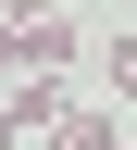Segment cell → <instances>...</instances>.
Segmentation results:
<instances>
[{
    "instance_id": "obj_1",
    "label": "cell",
    "mask_w": 137,
    "mask_h": 150,
    "mask_svg": "<svg viewBox=\"0 0 137 150\" xmlns=\"http://www.w3.org/2000/svg\"><path fill=\"white\" fill-rule=\"evenodd\" d=\"M25 75H75V13H37L25 25Z\"/></svg>"
},
{
    "instance_id": "obj_4",
    "label": "cell",
    "mask_w": 137,
    "mask_h": 150,
    "mask_svg": "<svg viewBox=\"0 0 137 150\" xmlns=\"http://www.w3.org/2000/svg\"><path fill=\"white\" fill-rule=\"evenodd\" d=\"M37 13H50V0H0V25H37Z\"/></svg>"
},
{
    "instance_id": "obj_5",
    "label": "cell",
    "mask_w": 137,
    "mask_h": 150,
    "mask_svg": "<svg viewBox=\"0 0 137 150\" xmlns=\"http://www.w3.org/2000/svg\"><path fill=\"white\" fill-rule=\"evenodd\" d=\"M13 138H25V125H13V100H0V150H13Z\"/></svg>"
},
{
    "instance_id": "obj_2",
    "label": "cell",
    "mask_w": 137,
    "mask_h": 150,
    "mask_svg": "<svg viewBox=\"0 0 137 150\" xmlns=\"http://www.w3.org/2000/svg\"><path fill=\"white\" fill-rule=\"evenodd\" d=\"M112 138H125V125H112V112H100V100H75V112H63V125H50V150H112Z\"/></svg>"
},
{
    "instance_id": "obj_3",
    "label": "cell",
    "mask_w": 137,
    "mask_h": 150,
    "mask_svg": "<svg viewBox=\"0 0 137 150\" xmlns=\"http://www.w3.org/2000/svg\"><path fill=\"white\" fill-rule=\"evenodd\" d=\"M100 88H112V100H137V38H112V50H100Z\"/></svg>"
},
{
    "instance_id": "obj_6",
    "label": "cell",
    "mask_w": 137,
    "mask_h": 150,
    "mask_svg": "<svg viewBox=\"0 0 137 150\" xmlns=\"http://www.w3.org/2000/svg\"><path fill=\"white\" fill-rule=\"evenodd\" d=\"M112 150H137V138H112Z\"/></svg>"
}]
</instances>
